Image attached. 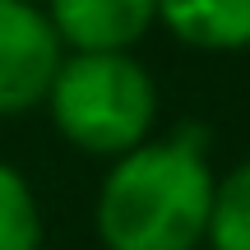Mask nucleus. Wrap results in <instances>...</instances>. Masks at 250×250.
Returning a JSON list of instances; mask_svg holds the SVG:
<instances>
[{"label":"nucleus","mask_w":250,"mask_h":250,"mask_svg":"<svg viewBox=\"0 0 250 250\" xmlns=\"http://www.w3.org/2000/svg\"><path fill=\"white\" fill-rule=\"evenodd\" d=\"M204 139L186 125L111 162L93 199L102 250H199L208 241L218 176Z\"/></svg>","instance_id":"nucleus-1"},{"label":"nucleus","mask_w":250,"mask_h":250,"mask_svg":"<svg viewBox=\"0 0 250 250\" xmlns=\"http://www.w3.org/2000/svg\"><path fill=\"white\" fill-rule=\"evenodd\" d=\"M42 107L70 148L116 162L153 139L158 83L134 51H65Z\"/></svg>","instance_id":"nucleus-2"},{"label":"nucleus","mask_w":250,"mask_h":250,"mask_svg":"<svg viewBox=\"0 0 250 250\" xmlns=\"http://www.w3.org/2000/svg\"><path fill=\"white\" fill-rule=\"evenodd\" d=\"M65 61L51 19L33 0H0V116L42 107Z\"/></svg>","instance_id":"nucleus-3"},{"label":"nucleus","mask_w":250,"mask_h":250,"mask_svg":"<svg viewBox=\"0 0 250 250\" xmlns=\"http://www.w3.org/2000/svg\"><path fill=\"white\" fill-rule=\"evenodd\" d=\"M65 51H134L158 23V0H46Z\"/></svg>","instance_id":"nucleus-4"},{"label":"nucleus","mask_w":250,"mask_h":250,"mask_svg":"<svg viewBox=\"0 0 250 250\" xmlns=\"http://www.w3.org/2000/svg\"><path fill=\"white\" fill-rule=\"evenodd\" d=\"M158 23L199 51H246L250 0H158Z\"/></svg>","instance_id":"nucleus-5"},{"label":"nucleus","mask_w":250,"mask_h":250,"mask_svg":"<svg viewBox=\"0 0 250 250\" xmlns=\"http://www.w3.org/2000/svg\"><path fill=\"white\" fill-rule=\"evenodd\" d=\"M204 246L208 250H250V158L218 176Z\"/></svg>","instance_id":"nucleus-6"},{"label":"nucleus","mask_w":250,"mask_h":250,"mask_svg":"<svg viewBox=\"0 0 250 250\" xmlns=\"http://www.w3.org/2000/svg\"><path fill=\"white\" fill-rule=\"evenodd\" d=\"M0 250H42V208L14 162L0 158Z\"/></svg>","instance_id":"nucleus-7"}]
</instances>
